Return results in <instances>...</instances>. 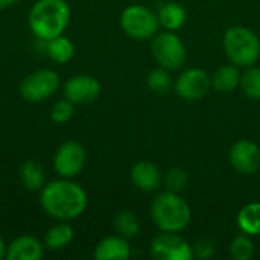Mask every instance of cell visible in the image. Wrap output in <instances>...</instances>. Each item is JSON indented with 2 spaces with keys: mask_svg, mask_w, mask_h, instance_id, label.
I'll list each match as a JSON object with an SVG mask.
<instances>
[{
  "mask_svg": "<svg viewBox=\"0 0 260 260\" xmlns=\"http://www.w3.org/2000/svg\"><path fill=\"white\" fill-rule=\"evenodd\" d=\"M44 244L32 235L15 238L6 250L8 260H40L44 254Z\"/></svg>",
  "mask_w": 260,
  "mask_h": 260,
  "instance_id": "cell-14",
  "label": "cell"
},
{
  "mask_svg": "<svg viewBox=\"0 0 260 260\" xmlns=\"http://www.w3.org/2000/svg\"><path fill=\"white\" fill-rule=\"evenodd\" d=\"M6 250H8V245L5 244L3 238L0 236V260L6 259Z\"/></svg>",
  "mask_w": 260,
  "mask_h": 260,
  "instance_id": "cell-30",
  "label": "cell"
},
{
  "mask_svg": "<svg viewBox=\"0 0 260 260\" xmlns=\"http://www.w3.org/2000/svg\"><path fill=\"white\" fill-rule=\"evenodd\" d=\"M101 94V84L90 75H76L66 81L64 98L75 105L91 104Z\"/></svg>",
  "mask_w": 260,
  "mask_h": 260,
  "instance_id": "cell-12",
  "label": "cell"
},
{
  "mask_svg": "<svg viewBox=\"0 0 260 260\" xmlns=\"http://www.w3.org/2000/svg\"><path fill=\"white\" fill-rule=\"evenodd\" d=\"M151 256L157 260H192V245L178 233L161 232L151 242Z\"/></svg>",
  "mask_w": 260,
  "mask_h": 260,
  "instance_id": "cell-9",
  "label": "cell"
},
{
  "mask_svg": "<svg viewBox=\"0 0 260 260\" xmlns=\"http://www.w3.org/2000/svg\"><path fill=\"white\" fill-rule=\"evenodd\" d=\"M113 225H114L116 233L128 241L134 239L140 232V221H139L137 215L131 210L117 212V215L114 216Z\"/></svg>",
  "mask_w": 260,
  "mask_h": 260,
  "instance_id": "cell-22",
  "label": "cell"
},
{
  "mask_svg": "<svg viewBox=\"0 0 260 260\" xmlns=\"http://www.w3.org/2000/svg\"><path fill=\"white\" fill-rule=\"evenodd\" d=\"M241 76L239 67L235 64L221 66L212 76V87L218 93H232L241 85Z\"/></svg>",
  "mask_w": 260,
  "mask_h": 260,
  "instance_id": "cell-18",
  "label": "cell"
},
{
  "mask_svg": "<svg viewBox=\"0 0 260 260\" xmlns=\"http://www.w3.org/2000/svg\"><path fill=\"white\" fill-rule=\"evenodd\" d=\"M222 47L229 61L238 67L254 66L260 58V40L247 26H232L222 38Z\"/></svg>",
  "mask_w": 260,
  "mask_h": 260,
  "instance_id": "cell-4",
  "label": "cell"
},
{
  "mask_svg": "<svg viewBox=\"0 0 260 260\" xmlns=\"http://www.w3.org/2000/svg\"><path fill=\"white\" fill-rule=\"evenodd\" d=\"M73 114H75V104H72L66 98L58 101V102H55L52 110H50V117L58 125L67 123L69 120H72Z\"/></svg>",
  "mask_w": 260,
  "mask_h": 260,
  "instance_id": "cell-27",
  "label": "cell"
},
{
  "mask_svg": "<svg viewBox=\"0 0 260 260\" xmlns=\"http://www.w3.org/2000/svg\"><path fill=\"white\" fill-rule=\"evenodd\" d=\"M88 204L87 192L73 178H58L40 192V206L46 215L56 221H72L81 216Z\"/></svg>",
  "mask_w": 260,
  "mask_h": 260,
  "instance_id": "cell-1",
  "label": "cell"
},
{
  "mask_svg": "<svg viewBox=\"0 0 260 260\" xmlns=\"http://www.w3.org/2000/svg\"><path fill=\"white\" fill-rule=\"evenodd\" d=\"M192 250H193V257L207 260L215 256L216 247H215V242L210 241L209 238H201L192 245Z\"/></svg>",
  "mask_w": 260,
  "mask_h": 260,
  "instance_id": "cell-28",
  "label": "cell"
},
{
  "mask_svg": "<svg viewBox=\"0 0 260 260\" xmlns=\"http://www.w3.org/2000/svg\"><path fill=\"white\" fill-rule=\"evenodd\" d=\"M169 72L171 70H168L165 67H158V69L151 70L146 76L148 88L157 94H168L174 88V84H175Z\"/></svg>",
  "mask_w": 260,
  "mask_h": 260,
  "instance_id": "cell-23",
  "label": "cell"
},
{
  "mask_svg": "<svg viewBox=\"0 0 260 260\" xmlns=\"http://www.w3.org/2000/svg\"><path fill=\"white\" fill-rule=\"evenodd\" d=\"M70 18L72 9L66 0H37L29 9L27 24L40 41H47L62 35Z\"/></svg>",
  "mask_w": 260,
  "mask_h": 260,
  "instance_id": "cell-2",
  "label": "cell"
},
{
  "mask_svg": "<svg viewBox=\"0 0 260 260\" xmlns=\"http://www.w3.org/2000/svg\"><path fill=\"white\" fill-rule=\"evenodd\" d=\"M158 23L165 30H172L177 32L181 29L186 21H187V11L183 5L175 3V2H168L160 6L158 12Z\"/></svg>",
  "mask_w": 260,
  "mask_h": 260,
  "instance_id": "cell-16",
  "label": "cell"
},
{
  "mask_svg": "<svg viewBox=\"0 0 260 260\" xmlns=\"http://www.w3.org/2000/svg\"><path fill=\"white\" fill-rule=\"evenodd\" d=\"M233 169L242 175L256 174L260 169V148L251 140H238L232 145L229 152Z\"/></svg>",
  "mask_w": 260,
  "mask_h": 260,
  "instance_id": "cell-11",
  "label": "cell"
},
{
  "mask_svg": "<svg viewBox=\"0 0 260 260\" xmlns=\"http://www.w3.org/2000/svg\"><path fill=\"white\" fill-rule=\"evenodd\" d=\"M151 218L160 232L180 233L190 224L192 212L180 193L166 190L155 197L151 204Z\"/></svg>",
  "mask_w": 260,
  "mask_h": 260,
  "instance_id": "cell-3",
  "label": "cell"
},
{
  "mask_svg": "<svg viewBox=\"0 0 260 260\" xmlns=\"http://www.w3.org/2000/svg\"><path fill=\"white\" fill-rule=\"evenodd\" d=\"M85 161V148L76 140H67L58 146L53 155V169L61 178H75L84 169Z\"/></svg>",
  "mask_w": 260,
  "mask_h": 260,
  "instance_id": "cell-8",
  "label": "cell"
},
{
  "mask_svg": "<svg viewBox=\"0 0 260 260\" xmlns=\"http://www.w3.org/2000/svg\"><path fill=\"white\" fill-rule=\"evenodd\" d=\"M73 238H75L73 227L67 224V221H58V224L52 225L46 232L43 244H44V248L49 251H59L69 247Z\"/></svg>",
  "mask_w": 260,
  "mask_h": 260,
  "instance_id": "cell-17",
  "label": "cell"
},
{
  "mask_svg": "<svg viewBox=\"0 0 260 260\" xmlns=\"http://www.w3.org/2000/svg\"><path fill=\"white\" fill-rule=\"evenodd\" d=\"M151 52L155 62L168 70H178L184 66L187 52L181 38L172 30L157 32L152 37Z\"/></svg>",
  "mask_w": 260,
  "mask_h": 260,
  "instance_id": "cell-5",
  "label": "cell"
},
{
  "mask_svg": "<svg viewBox=\"0 0 260 260\" xmlns=\"http://www.w3.org/2000/svg\"><path fill=\"white\" fill-rule=\"evenodd\" d=\"M120 27L123 32L134 40H151L160 27L157 12L143 6L131 5L126 6L120 14Z\"/></svg>",
  "mask_w": 260,
  "mask_h": 260,
  "instance_id": "cell-6",
  "label": "cell"
},
{
  "mask_svg": "<svg viewBox=\"0 0 260 260\" xmlns=\"http://www.w3.org/2000/svg\"><path fill=\"white\" fill-rule=\"evenodd\" d=\"M131 181L139 190L145 193H151V192H155L161 186L163 174L155 163L149 160H142L133 166Z\"/></svg>",
  "mask_w": 260,
  "mask_h": 260,
  "instance_id": "cell-13",
  "label": "cell"
},
{
  "mask_svg": "<svg viewBox=\"0 0 260 260\" xmlns=\"http://www.w3.org/2000/svg\"><path fill=\"white\" fill-rule=\"evenodd\" d=\"M44 43H46L47 56L56 64H66L75 55V46L70 41V38H67L64 34L58 35L55 38H50V40H47Z\"/></svg>",
  "mask_w": 260,
  "mask_h": 260,
  "instance_id": "cell-20",
  "label": "cell"
},
{
  "mask_svg": "<svg viewBox=\"0 0 260 260\" xmlns=\"http://www.w3.org/2000/svg\"><path fill=\"white\" fill-rule=\"evenodd\" d=\"M254 254V244L248 235L236 236L230 244V256L235 260H250Z\"/></svg>",
  "mask_w": 260,
  "mask_h": 260,
  "instance_id": "cell-25",
  "label": "cell"
},
{
  "mask_svg": "<svg viewBox=\"0 0 260 260\" xmlns=\"http://www.w3.org/2000/svg\"><path fill=\"white\" fill-rule=\"evenodd\" d=\"M18 2H21V0H0V9H6L9 6H14Z\"/></svg>",
  "mask_w": 260,
  "mask_h": 260,
  "instance_id": "cell-29",
  "label": "cell"
},
{
  "mask_svg": "<svg viewBox=\"0 0 260 260\" xmlns=\"http://www.w3.org/2000/svg\"><path fill=\"white\" fill-rule=\"evenodd\" d=\"M244 94L253 101H260V69L250 66L241 76V85Z\"/></svg>",
  "mask_w": 260,
  "mask_h": 260,
  "instance_id": "cell-24",
  "label": "cell"
},
{
  "mask_svg": "<svg viewBox=\"0 0 260 260\" xmlns=\"http://www.w3.org/2000/svg\"><path fill=\"white\" fill-rule=\"evenodd\" d=\"M98 260H126L131 256L129 241L122 236H107L98 242L93 253Z\"/></svg>",
  "mask_w": 260,
  "mask_h": 260,
  "instance_id": "cell-15",
  "label": "cell"
},
{
  "mask_svg": "<svg viewBox=\"0 0 260 260\" xmlns=\"http://www.w3.org/2000/svg\"><path fill=\"white\" fill-rule=\"evenodd\" d=\"M189 181V174L183 168H171L166 175L163 177V183L168 190L180 193L184 190L186 184Z\"/></svg>",
  "mask_w": 260,
  "mask_h": 260,
  "instance_id": "cell-26",
  "label": "cell"
},
{
  "mask_svg": "<svg viewBox=\"0 0 260 260\" xmlns=\"http://www.w3.org/2000/svg\"><path fill=\"white\" fill-rule=\"evenodd\" d=\"M61 85L59 75L52 69H41L29 73L20 82V96L30 102L40 104L49 98H52Z\"/></svg>",
  "mask_w": 260,
  "mask_h": 260,
  "instance_id": "cell-7",
  "label": "cell"
},
{
  "mask_svg": "<svg viewBox=\"0 0 260 260\" xmlns=\"http://www.w3.org/2000/svg\"><path fill=\"white\" fill-rule=\"evenodd\" d=\"M210 88L212 76L200 67L186 69L174 84L175 93L184 101H200L210 91Z\"/></svg>",
  "mask_w": 260,
  "mask_h": 260,
  "instance_id": "cell-10",
  "label": "cell"
},
{
  "mask_svg": "<svg viewBox=\"0 0 260 260\" xmlns=\"http://www.w3.org/2000/svg\"><path fill=\"white\" fill-rule=\"evenodd\" d=\"M20 180L29 192H41L46 186L44 168L35 160H27L20 168Z\"/></svg>",
  "mask_w": 260,
  "mask_h": 260,
  "instance_id": "cell-19",
  "label": "cell"
},
{
  "mask_svg": "<svg viewBox=\"0 0 260 260\" xmlns=\"http://www.w3.org/2000/svg\"><path fill=\"white\" fill-rule=\"evenodd\" d=\"M238 227L248 236L260 235V203H250L244 206L236 218Z\"/></svg>",
  "mask_w": 260,
  "mask_h": 260,
  "instance_id": "cell-21",
  "label": "cell"
}]
</instances>
